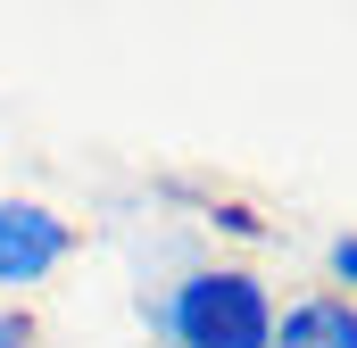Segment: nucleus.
I'll return each instance as SVG.
<instances>
[{
	"instance_id": "obj_3",
	"label": "nucleus",
	"mask_w": 357,
	"mask_h": 348,
	"mask_svg": "<svg viewBox=\"0 0 357 348\" xmlns=\"http://www.w3.org/2000/svg\"><path fill=\"white\" fill-rule=\"evenodd\" d=\"M266 348H357V307L349 299H299Z\"/></svg>"
},
{
	"instance_id": "obj_1",
	"label": "nucleus",
	"mask_w": 357,
	"mask_h": 348,
	"mask_svg": "<svg viewBox=\"0 0 357 348\" xmlns=\"http://www.w3.org/2000/svg\"><path fill=\"white\" fill-rule=\"evenodd\" d=\"M158 324L175 332V348H266L274 340V299L258 274L241 265H208L175 282V299L158 307Z\"/></svg>"
},
{
	"instance_id": "obj_4",
	"label": "nucleus",
	"mask_w": 357,
	"mask_h": 348,
	"mask_svg": "<svg viewBox=\"0 0 357 348\" xmlns=\"http://www.w3.org/2000/svg\"><path fill=\"white\" fill-rule=\"evenodd\" d=\"M333 274H341V282L357 290V241H333Z\"/></svg>"
},
{
	"instance_id": "obj_5",
	"label": "nucleus",
	"mask_w": 357,
	"mask_h": 348,
	"mask_svg": "<svg viewBox=\"0 0 357 348\" xmlns=\"http://www.w3.org/2000/svg\"><path fill=\"white\" fill-rule=\"evenodd\" d=\"M0 348H25V324H17L8 307H0Z\"/></svg>"
},
{
	"instance_id": "obj_2",
	"label": "nucleus",
	"mask_w": 357,
	"mask_h": 348,
	"mask_svg": "<svg viewBox=\"0 0 357 348\" xmlns=\"http://www.w3.org/2000/svg\"><path fill=\"white\" fill-rule=\"evenodd\" d=\"M67 249H75L67 216H50L42 199H0V282H8V290L50 282V274L67 265Z\"/></svg>"
}]
</instances>
